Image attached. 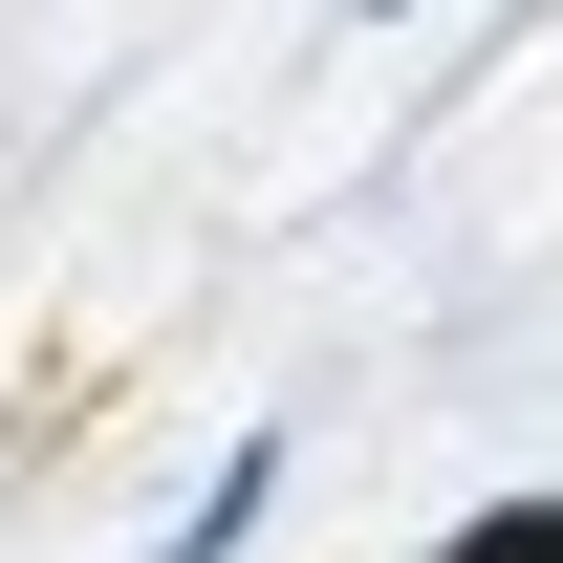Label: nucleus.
I'll return each mask as SVG.
<instances>
[{"instance_id": "nucleus-1", "label": "nucleus", "mask_w": 563, "mask_h": 563, "mask_svg": "<svg viewBox=\"0 0 563 563\" xmlns=\"http://www.w3.org/2000/svg\"><path fill=\"white\" fill-rule=\"evenodd\" d=\"M261 520H282V433H239V455H217V477L174 498V520H152L131 563H239V542H261Z\"/></svg>"}, {"instance_id": "nucleus-2", "label": "nucleus", "mask_w": 563, "mask_h": 563, "mask_svg": "<svg viewBox=\"0 0 563 563\" xmlns=\"http://www.w3.org/2000/svg\"><path fill=\"white\" fill-rule=\"evenodd\" d=\"M433 563H563V477H498L477 520H433Z\"/></svg>"}, {"instance_id": "nucleus-3", "label": "nucleus", "mask_w": 563, "mask_h": 563, "mask_svg": "<svg viewBox=\"0 0 563 563\" xmlns=\"http://www.w3.org/2000/svg\"><path fill=\"white\" fill-rule=\"evenodd\" d=\"M368 22H412V0H368Z\"/></svg>"}]
</instances>
